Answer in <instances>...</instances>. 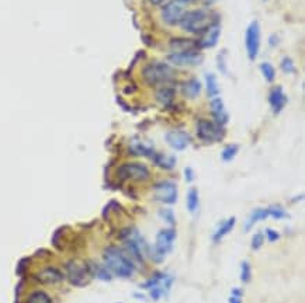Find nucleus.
<instances>
[{"mask_svg": "<svg viewBox=\"0 0 305 303\" xmlns=\"http://www.w3.org/2000/svg\"><path fill=\"white\" fill-rule=\"evenodd\" d=\"M107 269L120 278H129L135 272V264L129 256L118 247H107L103 253Z\"/></svg>", "mask_w": 305, "mask_h": 303, "instance_id": "obj_1", "label": "nucleus"}, {"mask_svg": "<svg viewBox=\"0 0 305 303\" xmlns=\"http://www.w3.org/2000/svg\"><path fill=\"white\" fill-rule=\"evenodd\" d=\"M211 14L206 10H191L184 12L179 25L190 34H200L206 33L212 25Z\"/></svg>", "mask_w": 305, "mask_h": 303, "instance_id": "obj_2", "label": "nucleus"}, {"mask_svg": "<svg viewBox=\"0 0 305 303\" xmlns=\"http://www.w3.org/2000/svg\"><path fill=\"white\" fill-rule=\"evenodd\" d=\"M144 80L149 86H158L169 83L173 79V69L171 65L162 64V62H152L148 64L142 70Z\"/></svg>", "mask_w": 305, "mask_h": 303, "instance_id": "obj_3", "label": "nucleus"}, {"mask_svg": "<svg viewBox=\"0 0 305 303\" xmlns=\"http://www.w3.org/2000/svg\"><path fill=\"white\" fill-rule=\"evenodd\" d=\"M121 239L125 243V247L128 249L129 253L136 257L140 261H144V256L149 254V246L142 239V236L138 233L136 229H127Z\"/></svg>", "mask_w": 305, "mask_h": 303, "instance_id": "obj_4", "label": "nucleus"}, {"mask_svg": "<svg viewBox=\"0 0 305 303\" xmlns=\"http://www.w3.org/2000/svg\"><path fill=\"white\" fill-rule=\"evenodd\" d=\"M172 284H173V278L171 275L164 274V272H158V274L153 275L147 284H144L142 288L149 289V295L153 300H159V299L166 296V293L171 291Z\"/></svg>", "mask_w": 305, "mask_h": 303, "instance_id": "obj_5", "label": "nucleus"}, {"mask_svg": "<svg viewBox=\"0 0 305 303\" xmlns=\"http://www.w3.org/2000/svg\"><path fill=\"white\" fill-rule=\"evenodd\" d=\"M176 237L175 229H162L156 236V245L153 251H149V254L156 262H160L166 254H169L173 247V241Z\"/></svg>", "mask_w": 305, "mask_h": 303, "instance_id": "obj_6", "label": "nucleus"}, {"mask_svg": "<svg viewBox=\"0 0 305 303\" xmlns=\"http://www.w3.org/2000/svg\"><path fill=\"white\" fill-rule=\"evenodd\" d=\"M197 135L203 142L212 143L218 142L224 138V128L214 121L208 119H200L197 124Z\"/></svg>", "mask_w": 305, "mask_h": 303, "instance_id": "obj_7", "label": "nucleus"}, {"mask_svg": "<svg viewBox=\"0 0 305 303\" xmlns=\"http://www.w3.org/2000/svg\"><path fill=\"white\" fill-rule=\"evenodd\" d=\"M118 177L121 180H135V181H145L149 178V170L145 164L142 163H125L120 166L117 171Z\"/></svg>", "mask_w": 305, "mask_h": 303, "instance_id": "obj_8", "label": "nucleus"}, {"mask_svg": "<svg viewBox=\"0 0 305 303\" xmlns=\"http://www.w3.org/2000/svg\"><path fill=\"white\" fill-rule=\"evenodd\" d=\"M245 44H246L247 58L251 60H255L258 58L259 49H260V25L258 21H253L249 24L246 29V37H245Z\"/></svg>", "mask_w": 305, "mask_h": 303, "instance_id": "obj_9", "label": "nucleus"}, {"mask_svg": "<svg viewBox=\"0 0 305 303\" xmlns=\"http://www.w3.org/2000/svg\"><path fill=\"white\" fill-rule=\"evenodd\" d=\"M155 198L162 204H175L177 201V186L172 181H160L155 186Z\"/></svg>", "mask_w": 305, "mask_h": 303, "instance_id": "obj_10", "label": "nucleus"}, {"mask_svg": "<svg viewBox=\"0 0 305 303\" xmlns=\"http://www.w3.org/2000/svg\"><path fill=\"white\" fill-rule=\"evenodd\" d=\"M169 62L176 66H194L203 62V56L199 51H184V52H172Z\"/></svg>", "mask_w": 305, "mask_h": 303, "instance_id": "obj_11", "label": "nucleus"}, {"mask_svg": "<svg viewBox=\"0 0 305 303\" xmlns=\"http://www.w3.org/2000/svg\"><path fill=\"white\" fill-rule=\"evenodd\" d=\"M183 14H184L183 5L177 3L176 0L175 2H169L162 9V20L168 25H177V24L180 23Z\"/></svg>", "mask_w": 305, "mask_h": 303, "instance_id": "obj_12", "label": "nucleus"}, {"mask_svg": "<svg viewBox=\"0 0 305 303\" xmlns=\"http://www.w3.org/2000/svg\"><path fill=\"white\" fill-rule=\"evenodd\" d=\"M166 142L175 150H184L191 143V138L187 132L176 129V131H171V132L166 134Z\"/></svg>", "mask_w": 305, "mask_h": 303, "instance_id": "obj_13", "label": "nucleus"}, {"mask_svg": "<svg viewBox=\"0 0 305 303\" xmlns=\"http://www.w3.org/2000/svg\"><path fill=\"white\" fill-rule=\"evenodd\" d=\"M269 103L271 105V110L274 114H279L280 111L287 104V96L284 94L280 86L274 87L269 94Z\"/></svg>", "mask_w": 305, "mask_h": 303, "instance_id": "obj_14", "label": "nucleus"}, {"mask_svg": "<svg viewBox=\"0 0 305 303\" xmlns=\"http://www.w3.org/2000/svg\"><path fill=\"white\" fill-rule=\"evenodd\" d=\"M211 111H212V115L215 118V123L218 125H221L224 127L225 124L228 123L229 115L227 110H225V105H224L223 100L219 99V97H212L211 100Z\"/></svg>", "mask_w": 305, "mask_h": 303, "instance_id": "obj_15", "label": "nucleus"}, {"mask_svg": "<svg viewBox=\"0 0 305 303\" xmlns=\"http://www.w3.org/2000/svg\"><path fill=\"white\" fill-rule=\"evenodd\" d=\"M219 34H221V29H219V25L214 24L210 28L206 31V35L204 38L201 40V47L204 48H212L217 45L218 38H219Z\"/></svg>", "mask_w": 305, "mask_h": 303, "instance_id": "obj_16", "label": "nucleus"}, {"mask_svg": "<svg viewBox=\"0 0 305 303\" xmlns=\"http://www.w3.org/2000/svg\"><path fill=\"white\" fill-rule=\"evenodd\" d=\"M68 272H69V278H71L72 284H75V285H82L86 282V274H88V271L80 267V265H77V264H69L68 265Z\"/></svg>", "mask_w": 305, "mask_h": 303, "instance_id": "obj_17", "label": "nucleus"}, {"mask_svg": "<svg viewBox=\"0 0 305 303\" xmlns=\"http://www.w3.org/2000/svg\"><path fill=\"white\" fill-rule=\"evenodd\" d=\"M172 52H184V51H197V45L191 40L186 38H176L171 41Z\"/></svg>", "mask_w": 305, "mask_h": 303, "instance_id": "obj_18", "label": "nucleus"}, {"mask_svg": "<svg viewBox=\"0 0 305 303\" xmlns=\"http://www.w3.org/2000/svg\"><path fill=\"white\" fill-rule=\"evenodd\" d=\"M235 222H236V219L235 218H229L228 221H225L221 225V226L218 227L217 232L214 233V237H212V240H214V243H218V241H221V240L227 236V234L234 229L235 226Z\"/></svg>", "mask_w": 305, "mask_h": 303, "instance_id": "obj_19", "label": "nucleus"}, {"mask_svg": "<svg viewBox=\"0 0 305 303\" xmlns=\"http://www.w3.org/2000/svg\"><path fill=\"white\" fill-rule=\"evenodd\" d=\"M201 92V83L197 79H191L183 84V94L188 97V99H194L197 97Z\"/></svg>", "mask_w": 305, "mask_h": 303, "instance_id": "obj_20", "label": "nucleus"}, {"mask_svg": "<svg viewBox=\"0 0 305 303\" xmlns=\"http://www.w3.org/2000/svg\"><path fill=\"white\" fill-rule=\"evenodd\" d=\"M129 150L132 152L135 156H149L151 159H152V156L155 155L152 147H149V146L142 143L140 140H134V142L131 143V146H129Z\"/></svg>", "mask_w": 305, "mask_h": 303, "instance_id": "obj_21", "label": "nucleus"}, {"mask_svg": "<svg viewBox=\"0 0 305 303\" xmlns=\"http://www.w3.org/2000/svg\"><path fill=\"white\" fill-rule=\"evenodd\" d=\"M153 162L158 164L159 167L164 170H172L176 164V158L173 156H168V155H160V153H155L152 156Z\"/></svg>", "mask_w": 305, "mask_h": 303, "instance_id": "obj_22", "label": "nucleus"}, {"mask_svg": "<svg viewBox=\"0 0 305 303\" xmlns=\"http://www.w3.org/2000/svg\"><path fill=\"white\" fill-rule=\"evenodd\" d=\"M266 218H269V212H267V208L263 209V208H259V209H255L249 216V219L246 222V227H245V230H251L252 226L255 223H258L260 221H264Z\"/></svg>", "mask_w": 305, "mask_h": 303, "instance_id": "obj_23", "label": "nucleus"}, {"mask_svg": "<svg viewBox=\"0 0 305 303\" xmlns=\"http://www.w3.org/2000/svg\"><path fill=\"white\" fill-rule=\"evenodd\" d=\"M173 99H175V90H173L172 87L159 88L158 93H156V100H158L160 104L163 105L172 104Z\"/></svg>", "mask_w": 305, "mask_h": 303, "instance_id": "obj_24", "label": "nucleus"}, {"mask_svg": "<svg viewBox=\"0 0 305 303\" xmlns=\"http://www.w3.org/2000/svg\"><path fill=\"white\" fill-rule=\"evenodd\" d=\"M199 191H197V188H190V191L187 194V209L194 214L197 208H199Z\"/></svg>", "mask_w": 305, "mask_h": 303, "instance_id": "obj_25", "label": "nucleus"}, {"mask_svg": "<svg viewBox=\"0 0 305 303\" xmlns=\"http://www.w3.org/2000/svg\"><path fill=\"white\" fill-rule=\"evenodd\" d=\"M206 80H207V92H208V96H211V97H217L218 94H219V86H218L217 77L212 75V73H210V75H207Z\"/></svg>", "mask_w": 305, "mask_h": 303, "instance_id": "obj_26", "label": "nucleus"}, {"mask_svg": "<svg viewBox=\"0 0 305 303\" xmlns=\"http://www.w3.org/2000/svg\"><path fill=\"white\" fill-rule=\"evenodd\" d=\"M40 278H41L44 282H58V281L62 280V275L61 272H58L57 269L53 268H48L45 271H42V274L40 275Z\"/></svg>", "mask_w": 305, "mask_h": 303, "instance_id": "obj_27", "label": "nucleus"}, {"mask_svg": "<svg viewBox=\"0 0 305 303\" xmlns=\"http://www.w3.org/2000/svg\"><path fill=\"white\" fill-rule=\"evenodd\" d=\"M27 303H52V300L45 292L37 291L30 295L29 299H27Z\"/></svg>", "mask_w": 305, "mask_h": 303, "instance_id": "obj_28", "label": "nucleus"}, {"mask_svg": "<svg viewBox=\"0 0 305 303\" xmlns=\"http://www.w3.org/2000/svg\"><path fill=\"white\" fill-rule=\"evenodd\" d=\"M260 70H262L264 79H266L267 82H273V80H274V77H276V70H274V68H273L271 65L264 62V64L260 65Z\"/></svg>", "mask_w": 305, "mask_h": 303, "instance_id": "obj_29", "label": "nucleus"}, {"mask_svg": "<svg viewBox=\"0 0 305 303\" xmlns=\"http://www.w3.org/2000/svg\"><path fill=\"white\" fill-rule=\"evenodd\" d=\"M252 278V268L251 264L247 261H243L241 264V281L243 284H249Z\"/></svg>", "mask_w": 305, "mask_h": 303, "instance_id": "obj_30", "label": "nucleus"}, {"mask_svg": "<svg viewBox=\"0 0 305 303\" xmlns=\"http://www.w3.org/2000/svg\"><path fill=\"white\" fill-rule=\"evenodd\" d=\"M239 150V146L238 145H229L227 146L223 150V160L224 162H231L232 159L236 156V153Z\"/></svg>", "mask_w": 305, "mask_h": 303, "instance_id": "obj_31", "label": "nucleus"}, {"mask_svg": "<svg viewBox=\"0 0 305 303\" xmlns=\"http://www.w3.org/2000/svg\"><path fill=\"white\" fill-rule=\"evenodd\" d=\"M267 212H269V216L274 218V219H284L288 216L287 212L283 209L282 206H269Z\"/></svg>", "mask_w": 305, "mask_h": 303, "instance_id": "obj_32", "label": "nucleus"}, {"mask_svg": "<svg viewBox=\"0 0 305 303\" xmlns=\"http://www.w3.org/2000/svg\"><path fill=\"white\" fill-rule=\"evenodd\" d=\"M282 69L284 73H295L297 72V68L294 65L293 59L287 58V56L282 60Z\"/></svg>", "mask_w": 305, "mask_h": 303, "instance_id": "obj_33", "label": "nucleus"}, {"mask_svg": "<svg viewBox=\"0 0 305 303\" xmlns=\"http://www.w3.org/2000/svg\"><path fill=\"white\" fill-rule=\"evenodd\" d=\"M264 243V234L263 233H256L252 237L251 246H252V250H259Z\"/></svg>", "mask_w": 305, "mask_h": 303, "instance_id": "obj_34", "label": "nucleus"}, {"mask_svg": "<svg viewBox=\"0 0 305 303\" xmlns=\"http://www.w3.org/2000/svg\"><path fill=\"white\" fill-rule=\"evenodd\" d=\"M160 216H162L168 223H171V225H175V223H176L175 215H173V212H172L171 209H162L160 210Z\"/></svg>", "mask_w": 305, "mask_h": 303, "instance_id": "obj_35", "label": "nucleus"}, {"mask_svg": "<svg viewBox=\"0 0 305 303\" xmlns=\"http://www.w3.org/2000/svg\"><path fill=\"white\" fill-rule=\"evenodd\" d=\"M264 237H267L269 241H276V240L280 239V233L276 232V230H273V229H266V236Z\"/></svg>", "mask_w": 305, "mask_h": 303, "instance_id": "obj_36", "label": "nucleus"}, {"mask_svg": "<svg viewBox=\"0 0 305 303\" xmlns=\"http://www.w3.org/2000/svg\"><path fill=\"white\" fill-rule=\"evenodd\" d=\"M184 177H186V180L188 181V183H191V181L194 180V171L190 167H187V169L184 170Z\"/></svg>", "mask_w": 305, "mask_h": 303, "instance_id": "obj_37", "label": "nucleus"}, {"mask_svg": "<svg viewBox=\"0 0 305 303\" xmlns=\"http://www.w3.org/2000/svg\"><path fill=\"white\" fill-rule=\"evenodd\" d=\"M151 3H152L153 6H164V5H168L171 0H149Z\"/></svg>", "mask_w": 305, "mask_h": 303, "instance_id": "obj_38", "label": "nucleus"}, {"mask_svg": "<svg viewBox=\"0 0 305 303\" xmlns=\"http://www.w3.org/2000/svg\"><path fill=\"white\" fill-rule=\"evenodd\" d=\"M229 303H242V296H236V295H231L229 296Z\"/></svg>", "mask_w": 305, "mask_h": 303, "instance_id": "obj_39", "label": "nucleus"}, {"mask_svg": "<svg viewBox=\"0 0 305 303\" xmlns=\"http://www.w3.org/2000/svg\"><path fill=\"white\" fill-rule=\"evenodd\" d=\"M231 295H236V296H243V291L239 289V288H234L232 291H231Z\"/></svg>", "mask_w": 305, "mask_h": 303, "instance_id": "obj_40", "label": "nucleus"}, {"mask_svg": "<svg viewBox=\"0 0 305 303\" xmlns=\"http://www.w3.org/2000/svg\"><path fill=\"white\" fill-rule=\"evenodd\" d=\"M177 3H180V5H188V3H193L196 0H176Z\"/></svg>", "mask_w": 305, "mask_h": 303, "instance_id": "obj_41", "label": "nucleus"}]
</instances>
